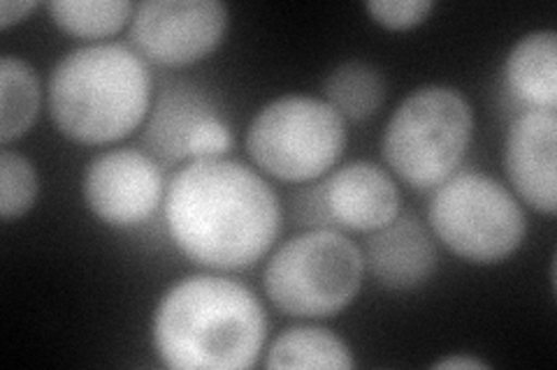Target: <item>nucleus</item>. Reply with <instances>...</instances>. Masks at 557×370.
<instances>
[{
	"instance_id": "nucleus-1",
	"label": "nucleus",
	"mask_w": 557,
	"mask_h": 370,
	"mask_svg": "<svg viewBox=\"0 0 557 370\" xmlns=\"http://www.w3.org/2000/svg\"><path fill=\"white\" fill-rule=\"evenodd\" d=\"M168 232L190 261L216 271L249 269L282 229V204L251 167L225 157L190 161L165 195Z\"/></svg>"
},
{
	"instance_id": "nucleus-2",
	"label": "nucleus",
	"mask_w": 557,
	"mask_h": 370,
	"mask_svg": "<svg viewBox=\"0 0 557 370\" xmlns=\"http://www.w3.org/2000/svg\"><path fill=\"white\" fill-rule=\"evenodd\" d=\"M151 339L174 370H247L268 341V315L237 280L200 273L174 283L153 310Z\"/></svg>"
},
{
	"instance_id": "nucleus-3",
	"label": "nucleus",
	"mask_w": 557,
	"mask_h": 370,
	"mask_svg": "<svg viewBox=\"0 0 557 370\" xmlns=\"http://www.w3.org/2000/svg\"><path fill=\"white\" fill-rule=\"evenodd\" d=\"M151 75L135 49L119 42L77 47L51 69L47 110L70 142L102 146L143 126Z\"/></svg>"
},
{
	"instance_id": "nucleus-4",
	"label": "nucleus",
	"mask_w": 557,
	"mask_h": 370,
	"mask_svg": "<svg viewBox=\"0 0 557 370\" xmlns=\"http://www.w3.org/2000/svg\"><path fill=\"white\" fill-rule=\"evenodd\" d=\"M474 139V110L453 86L416 88L386 123L383 161L413 190H432L458 171Z\"/></svg>"
},
{
	"instance_id": "nucleus-5",
	"label": "nucleus",
	"mask_w": 557,
	"mask_h": 370,
	"mask_svg": "<svg viewBox=\"0 0 557 370\" xmlns=\"http://www.w3.org/2000/svg\"><path fill=\"white\" fill-rule=\"evenodd\" d=\"M362 280V248L330 227L309 229L286 241L263 271L270 302L282 312L305 320H323L351 306Z\"/></svg>"
},
{
	"instance_id": "nucleus-6",
	"label": "nucleus",
	"mask_w": 557,
	"mask_h": 370,
	"mask_svg": "<svg viewBox=\"0 0 557 370\" xmlns=\"http://www.w3.org/2000/svg\"><path fill=\"white\" fill-rule=\"evenodd\" d=\"M428 220L434 239L476 267L509 259L528 237V216L518 197L481 171H456L437 186Z\"/></svg>"
},
{
	"instance_id": "nucleus-7",
	"label": "nucleus",
	"mask_w": 557,
	"mask_h": 370,
	"mask_svg": "<svg viewBox=\"0 0 557 370\" xmlns=\"http://www.w3.org/2000/svg\"><path fill=\"white\" fill-rule=\"evenodd\" d=\"M346 142V120L333 104L295 93L260 107L244 139L251 161L286 183L321 179L342 161Z\"/></svg>"
},
{
	"instance_id": "nucleus-8",
	"label": "nucleus",
	"mask_w": 557,
	"mask_h": 370,
	"mask_svg": "<svg viewBox=\"0 0 557 370\" xmlns=\"http://www.w3.org/2000/svg\"><path fill=\"white\" fill-rule=\"evenodd\" d=\"M228 24L231 10L219 0H145L135 5L131 40L151 63L186 67L219 49Z\"/></svg>"
},
{
	"instance_id": "nucleus-9",
	"label": "nucleus",
	"mask_w": 557,
	"mask_h": 370,
	"mask_svg": "<svg viewBox=\"0 0 557 370\" xmlns=\"http://www.w3.org/2000/svg\"><path fill=\"white\" fill-rule=\"evenodd\" d=\"M165 195L163 171L135 149H114L86 165L82 197L86 208L110 227H135L153 216Z\"/></svg>"
},
{
	"instance_id": "nucleus-10",
	"label": "nucleus",
	"mask_w": 557,
	"mask_h": 370,
	"mask_svg": "<svg viewBox=\"0 0 557 370\" xmlns=\"http://www.w3.org/2000/svg\"><path fill=\"white\" fill-rule=\"evenodd\" d=\"M504 169L516 195L544 216L557 210V114L528 110L504 139Z\"/></svg>"
},
{
	"instance_id": "nucleus-11",
	"label": "nucleus",
	"mask_w": 557,
	"mask_h": 370,
	"mask_svg": "<svg viewBox=\"0 0 557 370\" xmlns=\"http://www.w3.org/2000/svg\"><path fill=\"white\" fill-rule=\"evenodd\" d=\"M325 218L348 232L372 234L391 225L403 208V195L393 176L368 161L348 163L321 188Z\"/></svg>"
},
{
	"instance_id": "nucleus-12",
	"label": "nucleus",
	"mask_w": 557,
	"mask_h": 370,
	"mask_svg": "<svg viewBox=\"0 0 557 370\" xmlns=\"http://www.w3.org/2000/svg\"><path fill=\"white\" fill-rule=\"evenodd\" d=\"M362 257L364 271L393 292L423 288L440 267L434 237L416 216H397L391 225L372 232Z\"/></svg>"
},
{
	"instance_id": "nucleus-13",
	"label": "nucleus",
	"mask_w": 557,
	"mask_h": 370,
	"mask_svg": "<svg viewBox=\"0 0 557 370\" xmlns=\"http://www.w3.org/2000/svg\"><path fill=\"white\" fill-rule=\"evenodd\" d=\"M509 91L528 110H557V33L532 30L511 47L504 61Z\"/></svg>"
},
{
	"instance_id": "nucleus-14",
	"label": "nucleus",
	"mask_w": 557,
	"mask_h": 370,
	"mask_svg": "<svg viewBox=\"0 0 557 370\" xmlns=\"http://www.w3.org/2000/svg\"><path fill=\"white\" fill-rule=\"evenodd\" d=\"M216 110L205 95L190 88H170L156 102L147 128V142L168 161L186 157V139L200 120L214 116Z\"/></svg>"
},
{
	"instance_id": "nucleus-15",
	"label": "nucleus",
	"mask_w": 557,
	"mask_h": 370,
	"mask_svg": "<svg viewBox=\"0 0 557 370\" xmlns=\"http://www.w3.org/2000/svg\"><path fill=\"white\" fill-rule=\"evenodd\" d=\"M265 368H325L348 370L356 366L348 345L337 333L321 327H293L278 333L268 349Z\"/></svg>"
},
{
	"instance_id": "nucleus-16",
	"label": "nucleus",
	"mask_w": 557,
	"mask_h": 370,
	"mask_svg": "<svg viewBox=\"0 0 557 370\" xmlns=\"http://www.w3.org/2000/svg\"><path fill=\"white\" fill-rule=\"evenodd\" d=\"M325 102L342 114L344 120H368L386 102V77L368 61H344L323 81Z\"/></svg>"
},
{
	"instance_id": "nucleus-17",
	"label": "nucleus",
	"mask_w": 557,
	"mask_h": 370,
	"mask_svg": "<svg viewBox=\"0 0 557 370\" xmlns=\"http://www.w3.org/2000/svg\"><path fill=\"white\" fill-rule=\"evenodd\" d=\"M40 79L28 61L0 59V142L3 146L22 139L40 114Z\"/></svg>"
},
{
	"instance_id": "nucleus-18",
	"label": "nucleus",
	"mask_w": 557,
	"mask_h": 370,
	"mask_svg": "<svg viewBox=\"0 0 557 370\" xmlns=\"http://www.w3.org/2000/svg\"><path fill=\"white\" fill-rule=\"evenodd\" d=\"M47 12L63 33L82 40H102L133 20L135 5L128 0H51Z\"/></svg>"
},
{
	"instance_id": "nucleus-19",
	"label": "nucleus",
	"mask_w": 557,
	"mask_h": 370,
	"mask_svg": "<svg viewBox=\"0 0 557 370\" xmlns=\"http://www.w3.org/2000/svg\"><path fill=\"white\" fill-rule=\"evenodd\" d=\"M40 195V176L26 155L0 151V216L5 222L26 216Z\"/></svg>"
},
{
	"instance_id": "nucleus-20",
	"label": "nucleus",
	"mask_w": 557,
	"mask_h": 370,
	"mask_svg": "<svg viewBox=\"0 0 557 370\" xmlns=\"http://www.w3.org/2000/svg\"><path fill=\"white\" fill-rule=\"evenodd\" d=\"M434 0H368L364 12L386 30H411L421 26L432 10Z\"/></svg>"
},
{
	"instance_id": "nucleus-21",
	"label": "nucleus",
	"mask_w": 557,
	"mask_h": 370,
	"mask_svg": "<svg viewBox=\"0 0 557 370\" xmlns=\"http://www.w3.org/2000/svg\"><path fill=\"white\" fill-rule=\"evenodd\" d=\"M233 130L225 126L219 114L200 120L196 130L186 139V157L190 161H207V157H223L233 149Z\"/></svg>"
},
{
	"instance_id": "nucleus-22",
	"label": "nucleus",
	"mask_w": 557,
	"mask_h": 370,
	"mask_svg": "<svg viewBox=\"0 0 557 370\" xmlns=\"http://www.w3.org/2000/svg\"><path fill=\"white\" fill-rule=\"evenodd\" d=\"M35 10H38V3H33V0H5V3H0V28L8 30L10 26L24 22Z\"/></svg>"
},
{
	"instance_id": "nucleus-23",
	"label": "nucleus",
	"mask_w": 557,
	"mask_h": 370,
	"mask_svg": "<svg viewBox=\"0 0 557 370\" xmlns=\"http://www.w3.org/2000/svg\"><path fill=\"white\" fill-rule=\"evenodd\" d=\"M432 368H434V370H460V368L483 370V368H491V363H485L483 359H474V357L453 355V357H444V359H440V361H434Z\"/></svg>"
}]
</instances>
